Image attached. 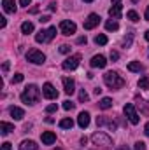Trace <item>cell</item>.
<instances>
[{
    "mask_svg": "<svg viewBox=\"0 0 149 150\" xmlns=\"http://www.w3.org/2000/svg\"><path fill=\"white\" fill-rule=\"evenodd\" d=\"M2 68H4V72H7V70H9V63H7V61H5V63H4V65H2Z\"/></svg>",
    "mask_w": 149,
    "mask_h": 150,
    "instance_id": "60d3db41",
    "label": "cell"
},
{
    "mask_svg": "<svg viewBox=\"0 0 149 150\" xmlns=\"http://www.w3.org/2000/svg\"><path fill=\"white\" fill-rule=\"evenodd\" d=\"M88 100H90V96H88V93H86L84 89H81V91H79V101H81V103H86Z\"/></svg>",
    "mask_w": 149,
    "mask_h": 150,
    "instance_id": "f1b7e54d",
    "label": "cell"
},
{
    "mask_svg": "<svg viewBox=\"0 0 149 150\" xmlns=\"http://www.w3.org/2000/svg\"><path fill=\"white\" fill-rule=\"evenodd\" d=\"M63 87H65V93L67 94H74L75 93V84H74V80L72 79H69V77H63Z\"/></svg>",
    "mask_w": 149,
    "mask_h": 150,
    "instance_id": "7c38bea8",
    "label": "cell"
},
{
    "mask_svg": "<svg viewBox=\"0 0 149 150\" xmlns=\"http://www.w3.org/2000/svg\"><path fill=\"white\" fill-rule=\"evenodd\" d=\"M117 58H119V52H117V51H111V59L112 61H116Z\"/></svg>",
    "mask_w": 149,
    "mask_h": 150,
    "instance_id": "e575fe53",
    "label": "cell"
},
{
    "mask_svg": "<svg viewBox=\"0 0 149 150\" xmlns=\"http://www.w3.org/2000/svg\"><path fill=\"white\" fill-rule=\"evenodd\" d=\"M84 2H88V4H90V2H93V0H84Z\"/></svg>",
    "mask_w": 149,
    "mask_h": 150,
    "instance_id": "7dc6e473",
    "label": "cell"
},
{
    "mask_svg": "<svg viewBox=\"0 0 149 150\" xmlns=\"http://www.w3.org/2000/svg\"><path fill=\"white\" fill-rule=\"evenodd\" d=\"M56 110H58V107H56V103H51V105H49V107L46 108V112H47V113H53V112H56Z\"/></svg>",
    "mask_w": 149,
    "mask_h": 150,
    "instance_id": "d6a6232c",
    "label": "cell"
},
{
    "mask_svg": "<svg viewBox=\"0 0 149 150\" xmlns=\"http://www.w3.org/2000/svg\"><path fill=\"white\" fill-rule=\"evenodd\" d=\"M104 82H105V86L111 87V89H119V87L125 86V80L116 74V72H107V74L104 75Z\"/></svg>",
    "mask_w": 149,
    "mask_h": 150,
    "instance_id": "7a4b0ae2",
    "label": "cell"
},
{
    "mask_svg": "<svg viewBox=\"0 0 149 150\" xmlns=\"http://www.w3.org/2000/svg\"><path fill=\"white\" fill-rule=\"evenodd\" d=\"M2 150H12V147H11V143H9V142L2 143Z\"/></svg>",
    "mask_w": 149,
    "mask_h": 150,
    "instance_id": "d590c367",
    "label": "cell"
},
{
    "mask_svg": "<svg viewBox=\"0 0 149 150\" xmlns=\"http://www.w3.org/2000/svg\"><path fill=\"white\" fill-rule=\"evenodd\" d=\"M128 70H130V72H140V70H142L140 61H132V63H128Z\"/></svg>",
    "mask_w": 149,
    "mask_h": 150,
    "instance_id": "603a6c76",
    "label": "cell"
},
{
    "mask_svg": "<svg viewBox=\"0 0 149 150\" xmlns=\"http://www.w3.org/2000/svg\"><path fill=\"white\" fill-rule=\"evenodd\" d=\"M21 32H23L25 35L32 33V32H34V23H30V21H25V23L21 25Z\"/></svg>",
    "mask_w": 149,
    "mask_h": 150,
    "instance_id": "44dd1931",
    "label": "cell"
},
{
    "mask_svg": "<svg viewBox=\"0 0 149 150\" xmlns=\"http://www.w3.org/2000/svg\"><path fill=\"white\" fill-rule=\"evenodd\" d=\"M53 150H62V149H53Z\"/></svg>",
    "mask_w": 149,
    "mask_h": 150,
    "instance_id": "c3c4849f",
    "label": "cell"
},
{
    "mask_svg": "<svg viewBox=\"0 0 149 150\" xmlns=\"http://www.w3.org/2000/svg\"><path fill=\"white\" fill-rule=\"evenodd\" d=\"M23 79H25L23 74H14V77H12V84H19V82H23Z\"/></svg>",
    "mask_w": 149,
    "mask_h": 150,
    "instance_id": "f546056e",
    "label": "cell"
},
{
    "mask_svg": "<svg viewBox=\"0 0 149 150\" xmlns=\"http://www.w3.org/2000/svg\"><path fill=\"white\" fill-rule=\"evenodd\" d=\"M49 11H56V4H49Z\"/></svg>",
    "mask_w": 149,
    "mask_h": 150,
    "instance_id": "b9f144b4",
    "label": "cell"
},
{
    "mask_svg": "<svg viewBox=\"0 0 149 150\" xmlns=\"http://www.w3.org/2000/svg\"><path fill=\"white\" fill-rule=\"evenodd\" d=\"M2 5H4V11L9 12V14H14L16 12V2L14 0H2Z\"/></svg>",
    "mask_w": 149,
    "mask_h": 150,
    "instance_id": "9a60e30c",
    "label": "cell"
},
{
    "mask_svg": "<svg viewBox=\"0 0 149 150\" xmlns=\"http://www.w3.org/2000/svg\"><path fill=\"white\" fill-rule=\"evenodd\" d=\"M60 52H62V54H69V52H70V45H67V44H63V45L60 47Z\"/></svg>",
    "mask_w": 149,
    "mask_h": 150,
    "instance_id": "1f68e13d",
    "label": "cell"
},
{
    "mask_svg": "<svg viewBox=\"0 0 149 150\" xmlns=\"http://www.w3.org/2000/svg\"><path fill=\"white\" fill-rule=\"evenodd\" d=\"M135 150H146V143L137 142V143H135Z\"/></svg>",
    "mask_w": 149,
    "mask_h": 150,
    "instance_id": "836d02e7",
    "label": "cell"
},
{
    "mask_svg": "<svg viewBox=\"0 0 149 150\" xmlns=\"http://www.w3.org/2000/svg\"><path fill=\"white\" fill-rule=\"evenodd\" d=\"M27 59L30 61V63H34V65H42L44 61H46V56L37 51V49H30L28 52H27Z\"/></svg>",
    "mask_w": 149,
    "mask_h": 150,
    "instance_id": "5b68a950",
    "label": "cell"
},
{
    "mask_svg": "<svg viewBox=\"0 0 149 150\" xmlns=\"http://www.w3.org/2000/svg\"><path fill=\"white\" fill-rule=\"evenodd\" d=\"M105 28H107V30H109V32H116V30H117V28H119V25H117V21H107V23H105Z\"/></svg>",
    "mask_w": 149,
    "mask_h": 150,
    "instance_id": "d4e9b609",
    "label": "cell"
},
{
    "mask_svg": "<svg viewBox=\"0 0 149 150\" xmlns=\"http://www.w3.org/2000/svg\"><path fill=\"white\" fill-rule=\"evenodd\" d=\"M39 145L35 142H32V140H23L21 143H19V150H37Z\"/></svg>",
    "mask_w": 149,
    "mask_h": 150,
    "instance_id": "2e32d148",
    "label": "cell"
},
{
    "mask_svg": "<svg viewBox=\"0 0 149 150\" xmlns=\"http://www.w3.org/2000/svg\"><path fill=\"white\" fill-rule=\"evenodd\" d=\"M144 133H146V134H148V136H149V122H148V124H146V127H144Z\"/></svg>",
    "mask_w": 149,
    "mask_h": 150,
    "instance_id": "7bdbcfd3",
    "label": "cell"
},
{
    "mask_svg": "<svg viewBox=\"0 0 149 150\" xmlns=\"http://www.w3.org/2000/svg\"><path fill=\"white\" fill-rule=\"evenodd\" d=\"M123 112H125V115L128 117V120H130L132 124H139L140 117H139V113H137V110H135V107H133L132 103H126V105L123 107Z\"/></svg>",
    "mask_w": 149,
    "mask_h": 150,
    "instance_id": "277c9868",
    "label": "cell"
},
{
    "mask_svg": "<svg viewBox=\"0 0 149 150\" xmlns=\"http://www.w3.org/2000/svg\"><path fill=\"white\" fill-rule=\"evenodd\" d=\"M35 42H39V44L47 42V30H40L37 35H35Z\"/></svg>",
    "mask_w": 149,
    "mask_h": 150,
    "instance_id": "ffe728a7",
    "label": "cell"
},
{
    "mask_svg": "<svg viewBox=\"0 0 149 150\" xmlns=\"http://www.w3.org/2000/svg\"><path fill=\"white\" fill-rule=\"evenodd\" d=\"M60 30H62L63 35H74L75 30H77V26H75L74 21H62V23H60Z\"/></svg>",
    "mask_w": 149,
    "mask_h": 150,
    "instance_id": "9c48e42d",
    "label": "cell"
},
{
    "mask_svg": "<svg viewBox=\"0 0 149 150\" xmlns=\"http://www.w3.org/2000/svg\"><path fill=\"white\" fill-rule=\"evenodd\" d=\"M91 142L95 143V145H102V147H109V145H112V140L109 134H105V133H95L93 136H91Z\"/></svg>",
    "mask_w": 149,
    "mask_h": 150,
    "instance_id": "3957f363",
    "label": "cell"
},
{
    "mask_svg": "<svg viewBox=\"0 0 149 150\" xmlns=\"http://www.w3.org/2000/svg\"><path fill=\"white\" fill-rule=\"evenodd\" d=\"M126 18H128L130 21H133V23L139 21V14H137L135 11H128V12H126Z\"/></svg>",
    "mask_w": 149,
    "mask_h": 150,
    "instance_id": "83f0119b",
    "label": "cell"
},
{
    "mask_svg": "<svg viewBox=\"0 0 149 150\" xmlns=\"http://www.w3.org/2000/svg\"><path fill=\"white\" fill-rule=\"evenodd\" d=\"M95 44L97 45H105L107 44V35H97L95 37Z\"/></svg>",
    "mask_w": 149,
    "mask_h": 150,
    "instance_id": "484cf974",
    "label": "cell"
},
{
    "mask_svg": "<svg viewBox=\"0 0 149 150\" xmlns=\"http://www.w3.org/2000/svg\"><path fill=\"white\" fill-rule=\"evenodd\" d=\"M42 94H44V98H47V100H56V98H58V91H56L54 86L49 84V82L44 84V87H42Z\"/></svg>",
    "mask_w": 149,
    "mask_h": 150,
    "instance_id": "52a82bcc",
    "label": "cell"
},
{
    "mask_svg": "<svg viewBox=\"0 0 149 150\" xmlns=\"http://www.w3.org/2000/svg\"><path fill=\"white\" fill-rule=\"evenodd\" d=\"M5 25H7V19H5V18H0V26L5 28Z\"/></svg>",
    "mask_w": 149,
    "mask_h": 150,
    "instance_id": "f35d334b",
    "label": "cell"
},
{
    "mask_svg": "<svg viewBox=\"0 0 149 150\" xmlns=\"http://www.w3.org/2000/svg\"><path fill=\"white\" fill-rule=\"evenodd\" d=\"M79 61H81V56H79V54H74V56L67 58V59L62 63V67H63V70H75V68L79 67Z\"/></svg>",
    "mask_w": 149,
    "mask_h": 150,
    "instance_id": "8992f818",
    "label": "cell"
},
{
    "mask_svg": "<svg viewBox=\"0 0 149 150\" xmlns=\"http://www.w3.org/2000/svg\"><path fill=\"white\" fill-rule=\"evenodd\" d=\"M139 87H140V89H149V75H144V77L139 80Z\"/></svg>",
    "mask_w": 149,
    "mask_h": 150,
    "instance_id": "cb8c5ba5",
    "label": "cell"
},
{
    "mask_svg": "<svg viewBox=\"0 0 149 150\" xmlns=\"http://www.w3.org/2000/svg\"><path fill=\"white\" fill-rule=\"evenodd\" d=\"M86 40H88L86 37H79L77 38V44H86Z\"/></svg>",
    "mask_w": 149,
    "mask_h": 150,
    "instance_id": "ab89813d",
    "label": "cell"
},
{
    "mask_svg": "<svg viewBox=\"0 0 149 150\" xmlns=\"http://www.w3.org/2000/svg\"><path fill=\"white\" fill-rule=\"evenodd\" d=\"M11 131H14V126H12V124H9V122H0V133H2V136L9 134Z\"/></svg>",
    "mask_w": 149,
    "mask_h": 150,
    "instance_id": "ac0fdd59",
    "label": "cell"
},
{
    "mask_svg": "<svg viewBox=\"0 0 149 150\" xmlns=\"http://www.w3.org/2000/svg\"><path fill=\"white\" fill-rule=\"evenodd\" d=\"M146 19L149 21V5H148V9H146Z\"/></svg>",
    "mask_w": 149,
    "mask_h": 150,
    "instance_id": "ee69618b",
    "label": "cell"
},
{
    "mask_svg": "<svg viewBox=\"0 0 149 150\" xmlns=\"http://www.w3.org/2000/svg\"><path fill=\"white\" fill-rule=\"evenodd\" d=\"M144 37H146V40H148V42H149V30H148V32H146V33H144Z\"/></svg>",
    "mask_w": 149,
    "mask_h": 150,
    "instance_id": "f6af8a7d",
    "label": "cell"
},
{
    "mask_svg": "<svg viewBox=\"0 0 149 150\" xmlns=\"http://www.w3.org/2000/svg\"><path fill=\"white\" fill-rule=\"evenodd\" d=\"M30 2H32V0H19V4H21L23 7H28V5H30Z\"/></svg>",
    "mask_w": 149,
    "mask_h": 150,
    "instance_id": "8d00e7d4",
    "label": "cell"
},
{
    "mask_svg": "<svg viewBox=\"0 0 149 150\" xmlns=\"http://www.w3.org/2000/svg\"><path fill=\"white\" fill-rule=\"evenodd\" d=\"M54 37H56V26H49L47 28V42H51Z\"/></svg>",
    "mask_w": 149,
    "mask_h": 150,
    "instance_id": "4316f807",
    "label": "cell"
},
{
    "mask_svg": "<svg viewBox=\"0 0 149 150\" xmlns=\"http://www.w3.org/2000/svg\"><path fill=\"white\" fill-rule=\"evenodd\" d=\"M121 11H123V5L121 4H112V7L109 9V14H111V18H114V19H119L121 18Z\"/></svg>",
    "mask_w": 149,
    "mask_h": 150,
    "instance_id": "5bb4252c",
    "label": "cell"
},
{
    "mask_svg": "<svg viewBox=\"0 0 149 150\" xmlns=\"http://www.w3.org/2000/svg\"><path fill=\"white\" fill-rule=\"evenodd\" d=\"M39 100H40V89L37 86L30 84L23 93H21V101L27 103V105H35Z\"/></svg>",
    "mask_w": 149,
    "mask_h": 150,
    "instance_id": "6da1fadb",
    "label": "cell"
},
{
    "mask_svg": "<svg viewBox=\"0 0 149 150\" xmlns=\"http://www.w3.org/2000/svg\"><path fill=\"white\" fill-rule=\"evenodd\" d=\"M90 65H91V68H105V65H107V59H105L102 54H98V56H93V58H91Z\"/></svg>",
    "mask_w": 149,
    "mask_h": 150,
    "instance_id": "30bf717a",
    "label": "cell"
},
{
    "mask_svg": "<svg viewBox=\"0 0 149 150\" xmlns=\"http://www.w3.org/2000/svg\"><path fill=\"white\" fill-rule=\"evenodd\" d=\"M77 124H79V127H88L90 126V113L88 112H81L79 113V117H77Z\"/></svg>",
    "mask_w": 149,
    "mask_h": 150,
    "instance_id": "4fadbf2b",
    "label": "cell"
},
{
    "mask_svg": "<svg viewBox=\"0 0 149 150\" xmlns=\"http://www.w3.org/2000/svg\"><path fill=\"white\" fill-rule=\"evenodd\" d=\"M100 16L98 14H90L88 16V19L84 21V30H93V28H97L98 25H100Z\"/></svg>",
    "mask_w": 149,
    "mask_h": 150,
    "instance_id": "ba28073f",
    "label": "cell"
},
{
    "mask_svg": "<svg viewBox=\"0 0 149 150\" xmlns=\"http://www.w3.org/2000/svg\"><path fill=\"white\" fill-rule=\"evenodd\" d=\"M98 107H100L102 110H109V108L112 107V100L111 98H102L100 103H98Z\"/></svg>",
    "mask_w": 149,
    "mask_h": 150,
    "instance_id": "d6986e66",
    "label": "cell"
},
{
    "mask_svg": "<svg viewBox=\"0 0 149 150\" xmlns=\"http://www.w3.org/2000/svg\"><path fill=\"white\" fill-rule=\"evenodd\" d=\"M112 4H121V0H112Z\"/></svg>",
    "mask_w": 149,
    "mask_h": 150,
    "instance_id": "bcb514c9",
    "label": "cell"
},
{
    "mask_svg": "<svg viewBox=\"0 0 149 150\" xmlns=\"http://www.w3.org/2000/svg\"><path fill=\"white\" fill-rule=\"evenodd\" d=\"M49 19H51V18H49V16H42V18H40V19H39V21H40V23H47V21H49Z\"/></svg>",
    "mask_w": 149,
    "mask_h": 150,
    "instance_id": "74e56055",
    "label": "cell"
},
{
    "mask_svg": "<svg viewBox=\"0 0 149 150\" xmlns=\"http://www.w3.org/2000/svg\"><path fill=\"white\" fill-rule=\"evenodd\" d=\"M11 115H12V119H16V120H21L23 117H25V112H23V108H19V107H11Z\"/></svg>",
    "mask_w": 149,
    "mask_h": 150,
    "instance_id": "e0dca14e",
    "label": "cell"
},
{
    "mask_svg": "<svg viewBox=\"0 0 149 150\" xmlns=\"http://www.w3.org/2000/svg\"><path fill=\"white\" fill-rule=\"evenodd\" d=\"M74 107H75V105L70 101V100H65V101H63V108H65V110H72Z\"/></svg>",
    "mask_w": 149,
    "mask_h": 150,
    "instance_id": "4dcf8cb0",
    "label": "cell"
},
{
    "mask_svg": "<svg viewBox=\"0 0 149 150\" xmlns=\"http://www.w3.org/2000/svg\"><path fill=\"white\" fill-rule=\"evenodd\" d=\"M72 126H74V120L72 119H62L60 120V127L62 129H72Z\"/></svg>",
    "mask_w": 149,
    "mask_h": 150,
    "instance_id": "7402d4cb",
    "label": "cell"
},
{
    "mask_svg": "<svg viewBox=\"0 0 149 150\" xmlns=\"http://www.w3.org/2000/svg\"><path fill=\"white\" fill-rule=\"evenodd\" d=\"M40 138H42V143H44V145H53V143L56 142V134H54L53 131H44Z\"/></svg>",
    "mask_w": 149,
    "mask_h": 150,
    "instance_id": "8fae6325",
    "label": "cell"
}]
</instances>
